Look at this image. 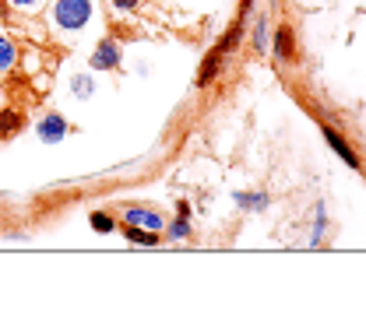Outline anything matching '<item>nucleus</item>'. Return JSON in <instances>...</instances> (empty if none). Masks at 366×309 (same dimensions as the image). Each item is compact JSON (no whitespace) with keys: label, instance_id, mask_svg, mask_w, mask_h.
<instances>
[{"label":"nucleus","instance_id":"4","mask_svg":"<svg viewBox=\"0 0 366 309\" xmlns=\"http://www.w3.org/2000/svg\"><path fill=\"white\" fill-rule=\"evenodd\" d=\"M124 225H138V229H148V232H162L166 222L159 211H148V207H127L124 211Z\"/></svg>","mask_w":366,"mask_h":309},{"label":"nucleus","instance_id":"2","mask_svg":"<svg viewBox=\"0 0 366 309\" xmlns=\"http://www.w3.org/2000/svg\"><path fill=\"white\" fill-rule=\"evenodd\" d=\"M120 60H124L120 46H116L113 39H103L96 49H92V60H88V64L96 67V71H116V67H120Z\"/></svg>","mask_w":366,"mask_h":309},{"label":"nucleus","instance_id":"13","mask_svg":"<svg viewBox=\"0 0 366 309\" xmlns=\"http://www.w3.org/2000/svg\"><path fill=\"white\" fill-rule=\"evenodd\" d=\"M254 46H257V53H264V49H268V21H257V36H254Z\"/></svg>","mask_w":366,"mask_h":309},{"label":"nucleus","instance_id":"9","mask_svg":"<svg viewBox=\"0 0 366 309\" xmlns=\"http://www.w3.org/2000/svg\"><path fill=\"white\" fill-rule=\"evenodd\" d=\"M236 204L243 211H264L268 207V197L264 194H236Z\"/></svg>","mask_w":366,"mask_h":309},{"label":"nucleus","instance_id":"14","mask_svg":"<svg viewBox=\"0 0 366 309\" xmlns=\"http://www.w3.org/2000/svg\"><path fill=\"white\" fill-rule=\"evenodd\" d=\"M187 232H191L187 218H180V222H173V225H169V239H187Z\"/></svg>","mask_w":366,"mask_h":309},{"label":"nucleus","instance_id":"5","mask_svg":"<svg viewBox=\"0 0 366 309\" xmlns=\"http://www.w3.org/2000/svg\"><path fill=\"white\" fill-rule=\"evenodd\" d=\"M96 88L99 84H96V78H92V74H71V95L74 99H81V102L92 99V95H96Z\"/></svg>","mask_w":366,"mask_h":309},{"label":"nucleus","instance_id":"10","mask_svg":"<svg viewBox=\"0 0 366 309\" xmlns=\"http://www.w3.org/2000/svg\"><path fill=\"white\" fill-rule=\"evenodd\" d=\"M124 236L141 242V246H151V242H159V232H148V229H138V225H124Z\"/></svg>","mask_w":366,"mask_h":309},{"label":"nucleus","instance_id":"1","mask_svg":"<svg viewBox=\"0 0 366 309\" xmlns=\"http://www.w3.org/2000/svg\"><path fill=\"white\" fill-rule=\"evenodd\" d=\"M92 21V0H56L53 4V25L60 32H81Z\"/></svg>","mask_w":366,"mask_h":309},{"label":"nucleus","instance_id":"8","mask_svg":"<svg viewBox=\"0 0 366 309\" xmlns=\"http://www.w3.org/2000/svg\"><path fill=\"white\" fill-rule=\"evenodd\" d=\"M14 43L8 39V36H0V74H4V71H11L14 67Z\"/></svg>","mask_w":366,"mask_h":309},{"label":"nucleus","instance_id":"17","mask_svg":"<svg viewBox=\"0 0 366 309\" xmlns=\"http://www.w3.org/2000/svg\"><path fill=\"white\" fill-rule=\"evenodd\" d=\"M0 102H4V88H0Z\"/></svg>","mask_w":366,"mask_h":309},{"label":"nucleus","instance_id":"3","mask_svg":"<svg viewBox=\"0 0 366 309\" xmlns=\"http://www.w3.org/2000/svg\"><path fill=\"white\" fill-rule=\"evenodd\" d=\"M36 134H39L43 144H60V141L67 137V119H64V116H56V113H46V116L39 119Z\"/></svg>","mask_w":366,"mask_h":309},{"label":"nucleus","instance_id":"15","mask_svg":"<svg viewBox=\"0 0 366 309\" xmlns=\"http://www.w3.org/2000/svg\"><path fill=\"white\" fill-rule=\"evenodd\" d=\"M11 4H14V8H21V11H36V8L43 4V0H11Z\"/></svg>","mask_w":366,"mask_h":309},{"label":"nucleus","instance_id":"11","mask_svg":"<svg viewBox=\"0 0 366 309\" xmlns=\"http://www.w3.org/2000/svg\"><path fill=\"white\" fill-rule=\"evenodd\" d=\"M274 53H279V60H289V56H292V32H289V28H279V39H274Z\"/></svg>","mask_w":366,"mask_h":309},{"label":"nucleus","instance_id":"6","mask_svg":"<svg viewBox=\"0 0 366 309\" xmlns=\"http://www.w3.org/2000/svg\"><path fill=\"white\" fill-rule=\"evenodd\" d=\"M324 141H327V144H331L334 151H338V154H342V162H345V165L359 169V159H356V154H352V148H349V144H345V141H342L338 134H334L331 127H324Z\"/></svg>","mask_w":366,"mask_h":309},{"label":"nucleus","instance_id":"12","mask_svg":"<svg viewBox=\"0 0 366 309\" xmlns=\"http://www.w3.org/2000/svg\"><path fill=\"white\" fill-rule=\"evenodd\" d=\"M92 229H96L99 236H106V232H113V218L106 211H96V214H92Z\"/></svg>","mask_w":366,"mask_h":309},{"label":"nucleus","instance_id":"7","mask_svg":"<svg viewBox=\"0 0 366 309\" xmlns=\"http://www.w3.org/2000/svg\"><path fill=\"white\" fill-rule=\"evenodd\" d=\"M21 127H25V116H21V113H14V109H4V113H0V141L11 137V134H18Z\"/></svg>","mask_w":366,"mask_h":309},{"label":"nucleus","instance_id":"16","mask_svg":"<svg viewBox=\"0 0 366 309\" xmlns=\"http://www.w3.org/2000/svg\"><path fill=\"white\" fill-rule=\"evenodd\" d=\"M113 4H116L120 11H134V8L141 4V0H113Z\"/></svg>","mask_w":366,"mask_h":309}]
</instances>
